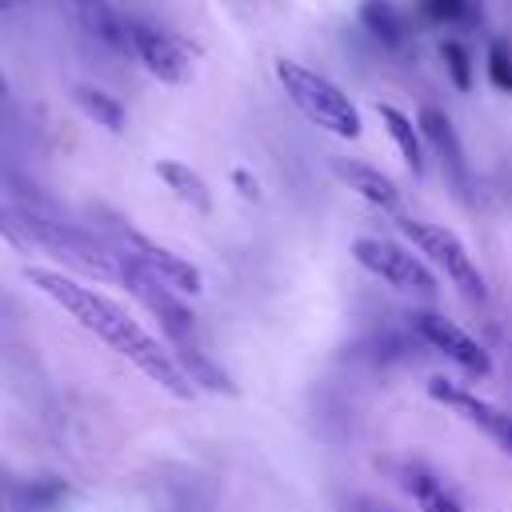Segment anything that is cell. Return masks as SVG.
Returning a JSON list of instances; mask_svg holds the SVG:
<instances>
[{
    "label": "cell",
    "instance_id": "obj_4",
    "mask_svg": "<svg viewBox=\"0 0 512 512\" xmlns=\"http://www.w3.org/2000/svg\"><path fill=\"white\" fill-rule=\"evenodd\" d=\"M404 236L416 244L424 264H436L464 296H472V300L488 296V284H484L480 268L472 264V256H468V248L460 244L456 232H448L444 224H428V220H404Z\"/></svg>",
    "mask_w": 512,
    "mask_h": 512
},
{
    "label": "cell",
    "instance_id": "obj_6",
    "mask_svg": "<svg viewBox=\"0 0 512 512\" xmlns=\"http://www.w3.org/2000/svg\"><path fill=\"white\" fill-rule=\"evenodd\" d=\"M112 232H116V252H120L124 260H132L136 268H144L148 276H156L164 288H172V292H180V296H196V292H200L204 280H200L196 264H188L184 256H176V252H168L164 244L148 240L144 232H136V228L124 224V220H116Z\"/></svg>",
    "mask_w": 512,
    "mask_h": 512
},
{
    "label": "cell",
    "instance_id": "obj_7",
    "mask_svg": "<svg viewBox=\"0 0 512 512\" xmlns=\"http://www.w3.org/2000/svg\"><path fill=\"white\" fill-rule=\"evenodd\" d=\"M116 256H120V252H116ZM120 284L160 320V328H164V336H168L172 344H188V340H192L196 316H192V308L180 300V292L164 288L156 276H148L144 268H136V264L124 260V256H120Z\"/></svg>",
    "mask_w": 512,
    "mask_h": 512
},
{
    "label": "cell",
    "instance_id": "obj_5",
    "mask_svg": "<svg viewBox=\"0 0 512 512\" xmlns=\"http://www.w3.org/2000/svg\"><path fill=\"white\" fill-rule=\"evenodd\" d=\"M352 260H356L364 272H372L376 280H384V284H392V288H400V292L436 296V276H432V268H428L416 252L400 248L396 240L360 236V240H352Z\"/></svg>",
    "mask_w": 512,
    "mask_h": 512
},
{
    "label": "cell",
    "instance_id": "obj_13",
    "mask_svg": "<svg viewBox=\"0 0 512 512\" xmlns=\"http://www.w3.org/2000/svg\"><path fill=\"white\" fill-rule=\"evenodd\" d=\"M172 356H176V364H180V372L188 376V384L196 388H208V392H220V396H236L240 388L232 384V376L208 356V352H200L192 340L188 344H172Z\"/></svg>",
    "mask_w": 512,
    "mask_h": 512
},
{
    "label": "cell",
    "instance_id": "obj_8",
    "mask_svg": "<svg viewBox=\"0 0 512 512\" xmlns=\"http://www.w3.org/2000/svg\"><path fill=\"white\" fill-rule=\"evenodd\" d=\"M428 396H432L436 404L452 408L464 424L480 428L504 456H512V412L496 408L492 400H484V396H476V392H468V388H460V384H452V380H444V376H432V380H428Z\"/></svg>",
    "mask_w": 512,
    "mask_h": 512
},
{
    "label": "cell",
    "instance_id": "obj_20",
    "mask_svg": "<svg viewBox=\"0 0 512 512\" xmlns=\"http://www.w3.org/2000/svg\"><path fill=\"white\" fill-rule=\"evenodd\" d=\"M488 80L500 92H512V48L504 40H492V48H488Z\"/></svg>",
    "mask_w": 512,
    "mask_h": 512
},
{
    "label": "cell",
    "instance_id": "obj_21",
    "mask_svg": "<svg viewBox=\"0 0 512 512\" xmlns=\"http://www.w3.org/2000/svg\"><path fill=\"white\" fill-rule=\"evenodd\" d=\"M424 12H428V20H464V24H472L468 12H476V4L472 0H424Z\"/></svg>",
    "mask_w": 512,
    "mask_h": 512
},
{
    "label": "cell",
    "instance_id": "obj_14",
    "mask_svg": "<svg viewBox=\"0 0 512 512\" xmlns=\"http://www.w3.org/2000/svg\"><path fill=\"white\" fill-rule=\"evenodd\" d=\"M156 176H160L188 208H196V212H208V208H212L208 184H204L200 172H192L188 164H180V160H156Z\"/></svg>",
    "mask_w": 512,
    "mask_h": 512
},
{
    "label": "cell",
    "instance_id": "obj_18",
    "mask_svg": "<svg viewBox=\"0 0 512 512\" xmlns=\"http://www.w3.org/2000/svg\"><path fill=\"white\" fill-rule=\"evenodd\" d=\"M76 104L100 124V128H108V132H120L124 128V104L116 100V96H108L104 88H92V84H80L76 92Z\"/></svg>",
    "mask_w": 512,
    "mask_h": 512
},
{
    "label": "cell",
    "instance_id": "obj_23",
    "mask_svg": "<svg viewBox=\"0 0 512 512\" xmlns=\"http://www.w3.org/2000/svg\"><path fill=\"white\" fill-rule=\"evenodd\" d=\"M24 0H0V12H8V8H20Z\"/></svg>",
    "mask_w": 512,
    "mask_h": 512
},
{
    "label": "cell",
    "instance_id": "obj_17",
    "mask_svg": "<svg viewBox=\"0 0 512 512\" xmlns=\"http://www.w3.org/2000/svg\"><path fill=\"white\" fill-rule=\"evenodd\" d=\"M404 488L412 492V500H416L420 512H464L460 500L436 476H428L424 468H404Z\"/></svg>",
    "mask_w": 512,
    "mask_h": 512
},
{
    "label": "cell",
    "instance_id": "obj_9",
    "mask_svg": "<svg viewBox=\"0 0 512 512\" xmlns=\"http://www.w3.org/2000/svg\"><path fill=\"white\" fill-rule=\"evenodd\" d=\"M412 332H416L432 352L448 356L460 372H468V376H488V372H492L488 352H484L460 324L444 320L440 312H412Z\"/></svg>",
    "mask_w": 512,
    "mask_h": 512
},
{
    "label": "cell",
    "instance_id": "obj_10",
    "mask_svg": "<svg viewBox=\"0 0 512 512\" xmlns=\"http://www.w3.org/2000/svg\"><path fill=\"white\" fill-rule=\"evenodd\" d=\"M128 48L136 52V60L164 84H184L188 72H192V60H188V48L180 40H172L168 32L152 28V24H140V20H128Z\"/></svg>",
    "mask_w": 512,
    "mask_h": 512
},
{
    "label": "cell",
    "instance_id": "obj_11",
    "mask_svg": "<svg viewBox=\"0 0 512 512\" xmlns=\"http://www.w3.org/2000/svg\"><path fill=\"white\" fill-rule=\"evenodd\" d=\"M332 168H336V176H340L356 196H364L372 208L400 212V192H396V184H392L380 168H372V164H364V160H348V156H336Z\"/></svg>",
    "mask_w": 512,
    "mask_h": 512
},
{
    "label": "cell",
    "instance_id": "obj_15",
    "mask_svg": "<svg viewBox=\"0 0 512 512\" xmlns=\"http://www.w3.org/2000/svg\"><path fill=\"white\" fill-rule=\"evenodd\" d=\"M360 20H364V28H368L384 48L400 52V48L408 44V24H404V16H400L388 0H364Z\"/></svg>",
    "mask_w": 512,
    "mask_h": 512
},
{
    "label": "cell",
    "instance_id": "obj_3",
    "mask_svg": "<svg viewBox=\"0 0 512 512\" xmlns=\"http://www.w3.org/2000/svg\"><path fill=\"white\" fill-rule=\"evenodd\" d=\"M276 76L288 92V100L324 132L340 136V140H356L360 136V112L356 104L320 72L296 64V60H276Z\"/></svg>",
    "mask_w": 512,
    "mask_h": 512
},
{
    "label": "cell",
    "instance_id": "obj_25",
    "mask_svg": "<svg viewBox=\"0 0 512 512\" xmlns=\"http://www.w3.org/2000/svg\"><path fill=\"white\" fill-rule=\"evenodd\" d=\"M372 512H388V508H372Z\"/></svg>",
    "mask_w": 512,
    "mask_h": 512
},
{
    "label": "cell",
    "instance_id": "obj_12",
    "mask_svg": "<svg viewBox=\"0 0 512 512\" xmlns=\"http://www.w3.org/2000/svg\"><path fill=\"white\" fill-rule=\"evenodd\" d=\"M420 136H424V144L440 156L444 172L464 188V184H468V168H464V152H460V140H456L452 120H448L440 108H424V112H420Z\"/></svg>",
    "mask_w": 512,
    "mask_h": 512
},
{
    "label": "cell",
    "instance_id": "obj_16",
    "mask_svg": "<svg viewBox=\"0 0 512 512\" xmlns=\"http://www.w3.org/2000/svg\"><path fill=\"white\" fill-rule=\"evenodd\" d=\"M376 112H380L384 128L392 132V140H396V148H400L404 164H408L412 172H424V136L416 132V124H412L396 104H376Z\"/></svg>",
    "mask_w": 512,
    "mask_h": 512
},
{
    "label": "cell",
    "instance_id": "obj_2",
    "mask_svg": "<svg viewBox=\"0 0 512 512\" xmlns=\"http://www.w3.org/2000/svg\"><path fill=\"white\" fill-rule=\"evenodd\" d=\"M8 224L16 228V236L24 244H36L52 256H60L64 264L96 276V280H120V256L116 248H104L100 240H92L88 232L72 228V224H56L40 212H28V208H8Z\"/></svg>",
    "mask_w": 512,
    "mask_h": 512
},
{
    "label": "cell",
    "instance_id": "obj_1",
    "mask_svg": "<svg viewBox=\"0 0 512 512\" xmlns=\"http://www.w3.org/2000/svg\"><path fill=\"white\" fill-rule=\"evenodd\" d=\"M24 280L36 284L44 296H52L72 320H80V328H88L92 336H100L108 348H116L120 356H128L148 380H156L164 392L188 400L196 388L188 384V376L180 372L172 348H164L152 332H144L120 304H112L108 296L92 292V288H80L76 280H68L64 272H52V268H24Z\"/></svg>",
    "mask_w": 512,
    "mask_h": 512
},
{
    "label": "cell",
    "instance_id": "obj_24",
    "mask_svg": "<svg viewBox=\"0 0 512 512\" xmlns=\"http://www.w3.org/2000/svg\"><path fill=\"white\" fill-rule=\"evenodd\" d=\"M4 92H8V84H4V76H0V96H4Z\"/></svg>",
    "mask_w": 512,
    "mask_h": 512
},
{
    "label": "cell",
    "instance_id": "obj_22",
    "mask_svg": "<svg viewBox=\"0 0 512 512\" xmlns=\"http://www.w3.org/2000/svg\"><path fill=\"white\" fill-rule=\"evenodd\" d=\"M0 236H4V240H8V244H20V248H28V244H24V240H20V236H16V228H12V224H8V208H0Z\"/></svg>",
    "mask_w": 512,
    "mask_h": 512
},
{
    "label": "cell",
    "instance_id": "obj_19",
    "mask_svg": "<svg viewBox=\"0 0 512 512\" xmlns=\"http://www.w3.org/2000/svg\"><path fill=\"white\" fill-rule=\"evenodd\" d=\"M440 56H444V64H448V72H452V84H456L460 92H468V88H472V60H468L464 44L444 40V44H440Z\"/></svg>",
    "mask_w": 512,
    "mask_h": 512
}]
</instances>
